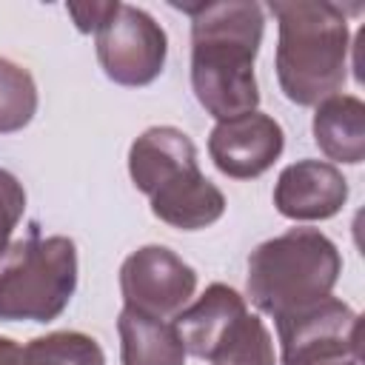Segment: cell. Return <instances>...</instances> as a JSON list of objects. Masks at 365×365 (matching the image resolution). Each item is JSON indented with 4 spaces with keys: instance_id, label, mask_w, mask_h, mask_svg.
<instances>
[{
    "instance_id": "cell-1",
    "label": "cell",
    "mask_w": 365,
    "mask_h": 365,
    "mask_svg": "<svg viewBox=\"0 0 365 365\" xmlns=\"http://www.w3.org/2000/svg\"><path fill=\"white\" fill-rule=\"evenodd\" d=\"M191 17V88L214 120L259 108L254 63L262 46L265 9L254 0L174 3Z\"/></svg>"
},
{
    "instance_id": "cell-2",
    "label": "cell",
    "mask_w": 365,
    "mask_h": 365,
    "mask_svg": "<svg viewBox=\"0 0 365 365\" xmlns=\"http://www.w3.org/2000/svg\"><path fill=\"white\" fill-rule=\"evenodd\" d=\"M277 20V83L294 106H317L348 80L351 29L331 0H271Z\"/></svg>"
},
{
    "instance_id": "cell-3",
    "label": "cell",
    "mask_w": 365,
    "mask_h": 365,
    "mask_svg": "<svg viewBox=\"0 0 365 365\" xmlns=\"http://www.w3.org/2000/svg\"><path fill=\"white\" fill-rule=\"evenodd\" d=\"M128 177L171 228L202 231L225 214V194L200 171L197 145L177 125H151L128 145Z\"/></svg>"
},
{
    "instance_id": "cell-4",
    "label": "cell",
    "mask_w": 365,
    "mask_h": 365,
    "mask_svg": "<svg viewBox=\"0 0 365 365\" xmlns=\"http://www.w3.org/2000/svg\"><path fill=\"white\" fill-rule=\"evenodd\" d=\"M342 274L336 242L319 228H288L248 254L245 294L257 311L279 317L331 297Z\"/></svg>"
},
{
    "instance_id": "cell-5",
    "label": "cell",
    "mask_w": 365,
    "mask_h": 365,
    "mask_svg": "<svg viewBox=\"0 0 365 365\" xmlns=\"http://www.w3.org/2000/svg\"><path fill=\"white\" fill-rule=\"evenodd\" d=\"M77 245L66 234L37 231L0 254V322H54L77 291Z\"/></svg>"
},
{
    "instance_id": "cell-6",
    "label": "cell",
    "mask_w": 365,
    "mask_h": 365,
    "mask_svg": "<svg viewBox=\"0 0 365 365\" xmlns=\"http://www.w3.org/2000/svg\"><path fill=\"white\" fill-rule=\"evenodd\" d=\"M171 322L180 331L185 354L211 365L245 351L265 331V322L248 311L245 297L225 282H211Z\"/></svg>"
},
{
    "instance_id": "cell-7",
    "label": "cell",
    "mask_w": 365,
    "mask_h": 365,
    "mask_svg": "<svg viewBox=\"0 0 365 365\" xmlns=\"http://www.w3.org/2000/svg\"><path fill=\"white\" fill-rule=\"evenodd\" d=\"M94 51L111 83L143 88L165 68L168 34L145 9L117 0V9L94 34Z\"/></svg>"
},
{
    "instance_id": "cell-8",
    "label": "cell",
    "mask_w": 365,
    "mask_h": 365,
    "mask_svg": "<svg viewBox=\"0 0 365 365\" xmlns=\"http://www.w3.org/2000/svg\"><path fill=\"white\" fill-rule=\"evenodd\" d=\"M282 365L359 359V314L336 297H322L274 319Z\"/></svg>"
},
{
    "instance_id": "cell-9",
    "label": "cell",
    "mask_w": 365,
    "mask_h": 365,
    "mask_svg": "<svg viewBox=\"0 0 365 365\" xmlns=\"http://www.w3.org/2000/svg\"><path fill=\"white\" fill-rule=\"evenodd\" d=\"M197 291V271L165 245H140L120 265L123 308L174 319Z\"/></svg>"
},
{
    "instance_id": "cell-10",
    "label": "cell",
    "mask_w": 365,
    "mask_h": 365,
    "mask_svg": "<svg viewBox=\"0 0 365 365\" xmlns=\"http://www.w3.org/2000/svg\"><path fill=\"white\" fill-rule=\"evenodd\" d=\"M285 148L282 125L265 111H245L228 120H217L208 134V157L228 180L262 177Z\"/></svg>"
},
{
    "instance_id": "cell-11",
    "label": "cell",
    "mask_w": 365,
    "mask_h": 365,
    "mask_svg": "<svg viewBox=\"0 0 365 365\" xmlns=\"http://www.w3.org/2000/svg\"><path fill=\"white\" fill-rule=\"evenodd\" d=\"M348 180L328 160H297L274 182V208L294 222L331 220L348 202Z\"/></svg>"
},
{
    "instance_id": "cell-12",
    "label": "cell",
    "mask_w": 365,
    "mask_h": 365,
    "mask_svg": "<svg viewBox=\"0 0 365 365\" xmlns=\"http://www.w3.org/2000/svg\"><path fill=\"white\" fill-rule=\"evenodd\" d=\"M311 134L331 163L359 165L365 160V103L356 94H331L314 106Z\"/></svg>"
},
{
    "instance_id": "cell-13",
    "label": "cell",
    "mask_w": 365,
    "mask_h": 365,
    "mask_svg": "<svg viewBox=\"0 0 365 365\" xmlns=\"http://www.w3.org/2000/svg\"><path fill=\"white\" fill-rule=\"evenodd\" d=\"M120 365H185V345L171 319H157L131 308L117 317Z\"/></svg>"
},
{
    "instance_id": "cell-14",
    "label": "cell",
    "mask_w": 365,
    "mask_h": 365,
    "mask_svg": "<svg viewBox=\"0 0 365 365\" xmlns=\"http://www.w3.org/2000/svg\"><path fill=\"white\" fill-rule=\"evenodd\" d=\"M37 83L29 68L0 57V134L23 131L37 114Z\"/></svg>"
},
{
    "instance_id": "cell-15",
    "label": "cell",
    "mask_w": 365,
    "mask_h": 365,
    "mask_svg": "<svg viewBox=\"0 0 365 365\" xmlns=\"http://www.w3.org/2000/svg\"><path fill=\"white\" fill-rule=\"evenodd\" d=\"M23 348L37 365H106L100 342L83 331H51L29 339Z\"/></svg>"
},
{
    "instance_id": "cell-16",
    "label": "cell",
    "mask_w": 365,
    "mask_h": 365,
    "mask_svg": "<svg viewBox=\"0 0 365 365\" xmlns=\"http://www.w3.org/2000/svg\"><path fill=\"white\" fill-rule=\"evenodd\" d=\"M23 214H26V188L11 171L0 168V254L11 242V234L20 225Z\"/></svg>"
},
{
    "instance_id": "cell-17",
    "label": "cell",
    "mask_w": 365,
    "mask_h": 365,
    "mask_svg": "<svg viewBox=\"0 0 365 365\" xmlns=\"http://www.w3.org/2000/svg\"><path fill=\"white\" fill-rule=\"evenodd\" d=\"M117 9V0H91V3H66V11L71 14L80 34H97V29L111 17Z\"/></svg>"
},
{
    "instance_id": "cell-18",
    "label": "cell",
    "mask_w": 365,
    "mask_h": 365,
    "mask_svg": "<svg viewBox=\"0 0 365 365\" xmlns=\"http://www.w3.org/2000/svg\"><path fill=\"white\" fill-rule=\"evenodd\" d=\"M0 365H37L26 348L20 342H14L11 336H0Z\"/></svg>"
},
{
    "instance_id": "cell-19",
    "label": "cell",
    "mask_w": 365,
    "mask_h": 365,
    "mask_svg": "<svg viewBox=\"0 0 365 365\" xmlns=\"http://www.w3.org/2000/svg\"><path fill=\"white\" fill-rule=\"evenodd\" d=\"M322 365H362L359 359H336V362H322Z\"/></svg>"
}]
</instances>
